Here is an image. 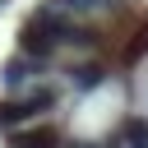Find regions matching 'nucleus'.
Returning <instances> with one entry per match:
<instances>
[{"label":"nucleus","instance_id":"obj_1","mask_svg":"<svg viewBox=\"0 0 148 148\" xmlns=\"http://www.w3.org/2000/svg\"><path fill=\"white\" fill-rule=\"evenodd\" d=\"M69 14H60V9H51V5H37L28 18H23V28H18V51L23 56H32V60H51L56 51H65V32H69Z\"/></svg>","mask_w":148,"mask_h":148},{"label":"nucleus","instance_id":"obj_2","mask_svg":"<svg viewBox=\"0 0 148 148\" xmlns=\"http://www.w3.org/2000/svg\"><path fill=\"white\" fill-rule=\"evenodd\" d=\"M5 148H65V134H60L56 125L28 120V125H18V130L5 134Z\"/></svg>","mask_w":148,"mask_h":148},{"label":"nucleus","instance_id":"obj_3","mask_svg":"<svg viewBox=\"0 0 148 148\" xmlns=\"http://www.w3.org/2000/svg\"><path fill=\"white\" fill-rule=\"evenodd\" d=\"M46 74V60H32V56H14V60H5V69H0V83L9 88V92H23V88H32V79H42Z\"/></svg>","mask_w":148,"mask_h":148},{"label":"nucleus","instance_id":"obj_4","mask_svg":"<svg viewBox=\"0 0 148 148\" xmlns=\"http://www.w3.org/2000/svg\"><path fill=\"white\" fill-rule=\"evenodd\" d=\"M28 120H37V106H32L23 92H14V97H0V134L18 130V125H28Z\"/></svg>","mask_w":148,"mask_h":148},{"label":"nucleus","instance_id":"obj_5","mask_svg":"<svg viewBox=\"0 0 148 148\" xmlns=\"http://www.w3.org/2000/svg\"><path fill=\"white\" fill-rule=\"evenodd\" d=\"M106 74H111V69H106L102 60H74V65H69V83H74L79 92L102 88V83H106Z\"/></svg>","mask_w":148,"mask_h":148},{"label":"nucleus","instance_id":"obj_6","mask_svg":"<svg viewBox=\"0 0 148 148\" xmlns=\"http://www.w3.org/2000/svg\"><path fill=\"white\" fill-rule=\"evenodd\" d=\"M46 5L69 14V18H92V14H111L120 0H46Z\"/></svg>","mask_w":148,"mask_h":148},{"label":"nucleus","instance_id":"obj_7","mask_svg":"<svg viewBox=\"0 0 148 148\" xmlns=\"http://www.w3.org/2000/svg\"><path fill=\"white\" fill-rule=\"evenodd\" d=\"M120 143H125V148H148V116H125Z\"/></svg>","mask_w":148,"mask_h":148},{"label":"nucleus","instance_id":"obj_8","mask_svg":"<svg viewBox=\"0 0 148 148\" xmlns=\"http://www.w3.org/2000/svg\"><path fill=\"white\" fill-rule=\"evenodd\" d=\"M97 148H125V143H120V134H116V139H106V143H97Z\"/></svg>","mask_w":148,"mask_h":148},{"label":"nucleus","instance_id":"obj_9","mask_svg":"<svg viewBox=\"0 0 148 148\" xmlns=\"http://www.w3.org/2000/svg\"><path fill=\"white\" fill-rule=\"evenodd\" d=\"M65 148H92V143H83V139H65Z\"/></svg>","mask_w":148,"mask_h":148}]
</instances>
